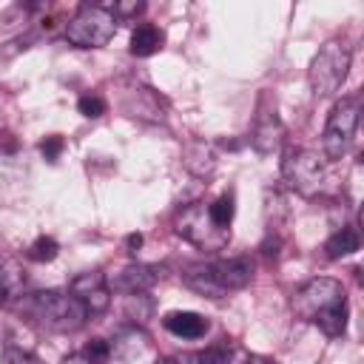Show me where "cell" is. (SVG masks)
<instances>
[{
	"label": "cell",
	"mask_w": 364,
	"mask_h": 364,
	"mask_svg": "<svg viewBox=\"0 0 364 364\" xmlns=\"http://www.w3.org/2000/svg\"><path fill=\"white\" fill-rule=\"evenodd\" d=\"M293 310L299 318L316 324L324 336L338 338L347 330V296L341 282L316 276L293 293Z\"/></svg>",
	"instance_id": "1"
},
{
	"label": "cell",
	"mask_w": 364,
	"mask_h": 364,
	"mask_svg": "<svg viewBox=\"0 0 364 364\" xmlns=\"http://www.w3.org/2000/svg\"><path fill=\"white\" fill-rule=\"evenodd\" d=\"M253 279V262L247 256H228L210 262H193L182 270V282L208 299H222L233 290L247 287Z\"/></svg>",
	"instance_id": "2"
},
{
	"label": "cell",
	"mask_w": 364,
	"mask_h": 364,
	"mask_svg": "<svg viewBox=\"0 0 364 364\" xmlns=\"http://www.w3.org/2000/svg\"><path fill=\"white\" fill-rule=\"evenodd\" d=\"M26 310L54 333H77L88 321V310L71 290H43L26 301Z\"/></svg>",
	"instance_id": "3"
},
{
	"label": "cell",
	"mask_w": 364,
	"mask_h": 364,
	"mask_svg": "<svg viewBox=\"0 0 364 364\" xmlns=\"http://www.w3.org/2000/svg\"><path fill=\"white\" fill-rule=\"evenodd\" d=\"M350 60H353V54H350L347 43H341V40L324 43L307 68V80H310L313 94L316 97H333L350 74Z\"/></svg>",
	"instance_id": "4"
},
{
	"label": "cell",
	"mask_w": 364,
	"mask_h": 364,
	"mask_svg": "<svg viewBox=\"0 0 364 364\" xmlns=\"http://www.w3.org/2000/svg\"><path fill=\"white\" fill-rule=\"evenodd\" d=\"M117 31V17L102 3H85L65 23V40L77 48H102Z\"/></svg>",
	"instance_id": "5"
},
{
	"label": "cell",
	"mask_w": 364,
	"mask_h": 364,
	"mask_svg": "<svg viewBox=\"0 0 364 364\" xmlns=\"http://www.w3.org/2000/svg\"><path fill=\"white\" fill-rule=\"evenodd\" d=\"M358 114H361V100L353 94V97H341L330 117H327V125H324V136H321V151L327 159H341L350 145H353V136H355V128H358Z\"/></svg>",
	"instance_id": "6"
},
{
	"label": "cell",
	"mask_w": 364,
	"mask_h": 364,
	"mask_svg": "<svg viewBox=\"0 0 364 364\" xmlns=\"http://www.w3.org/2000/svg\"><path fill=\"white\" fill-rule=\"evenodd\" d=\"M282 176L284 182L301 193V196H316L321 193L324 182H327V171L324 162L318 159V154L307 151V148H290L282 159Z\"/></svg>",
	"instance_id": "7"
},
{
	"label": "cell",
	"mask_w": 364,
	"mask_h": 364,
	"mask_svg": "<svg viewBox=\"0 0 364 364\" xmlns=\"http://www.w3.org/2000/svg\"><path fill=\"white\" fill-rule=\"evenodd\" d=\"M176 233L185 242H191V245H196L202 250H222L228 245V239H230L228 230H222V228H216L210 222L208 208L202 202H193V205H188V208L179 210V216H176Z\"/></svg>",
	"instance_id": "8"
},
{
	"label": "cell",
	"mask_w": 364,
	"mask_h": 364,
	"mask_svg": "<svg viewBox=\"0 0 364 364\" xmlns=\"http://www.w3.org/2000/svg\"><path fill=\"white\" fill-rule=\"evenodd\" d=\"M71 293L82 301V307L88 310V316H100L111 304V287H108V279H105L102 270H91V273L77 276L71 282Z\"/></svg>",
	"instance_id": "9"
},
{
	"label": "cell",
	"mask_w": 364,
	"mask_h": 364,
	"mask_svg": "<svg viewBox=\"0 0 364 364\" xmlns=\"http://www.w3.org/2000/svg\"><path fill=\"white\" fill-rule=\"evenodd\" d=\"M156 282H159V270H156L154 264H139V262H134V264H125L119 273H114V276L108 279V287L128 296V293H148Z\"/></svg>",
	"instance_id": "10"
},
{
	"label": "cell",
	"mask_w": 364,
	"mask_h": 364,
	"mask_svg": "<svg viewBox=\"0 0 364 364\" xmlns=\"http://www.w3.org/2000/svg\"><path fill=\"white\" fill-rule=\"evenodd\" d=\"M282 139H284V125H282V119L276 117V111H264V114L256 119V128H253V136H250L253 148H256L259 154H273V151L282 145Z\"/></svg>",
	"instance_id": "11"
},
{
	"label": "cell",
	"mask_w": 364,
	"mask_h": 364,
	"mask_svg": "<svg viewBox=\"0 0 364 364\" xmlns=\"http://www.w3.org/2000/svg\"><path fill=\"white\" fill-rule=\"evenodd\" d=\"M162 324H165V330L173 333L176 338H202V336L208 333V321H205L199 313H191V310L168 313Z\"/></svg>",
	"instance_id": "12"
},
{
	"label": "cell",
	"mask_w": 364,
	"mask_h": 364,
	"mask_svg": "<svg viewBox=\"0 0 364 364\" xmlns=\"http://www.w3.org/2000/svg\"><path fill=\"white\" fill-rule=\"evenodd\" d=\"M162 43H165V34L154 23H139L131 31V54L134 57H151L162 48Z\"/></svg>",
	"instance_id": "13"
},
{
	"label": "cell",
	"mask_w": 364,
	"mask_h": 364,
	"mask_svg": "<svg viewBox=\"0 0 364 364\" xmlns=\"http://www.w3.org/2000/svg\"><path fill=\"white\" fill-rule=\"evenodd\" d=\"M111 350H114V355H119L125 361H134V358H139L148 350V336L134 324V327H128V330H122L117 336V341L111 344Z\"/></svg>",
	"instance_id": "14"
},
{
	"label": "cell",
	"mask_w": 364,
	"mask_h": 364,
	"mask_svg": "<svg viewBox=\"0 0 364 364\" xmlns=\"http://www.w3.org/2000/svg\"><path fill=\"white\" fill-rule=\"evenodd\" d=\"M358 247H361V236H358L355 228H341V230H336V233L324 242L327 259H344V256L355 253Z\"/></svg>",
	"instance_id": "15"
},
{
	"label": "cell",
	"mask_w": 364,
	"mask_h": 364,
	"mask_svg": "<svg viewBox=\"0 0 364 364\" xmlns=\"http://www.w3.org/2000/svg\"><path fill=\"white\" fill-rule=\"evenodd\" d=\"M23 284H26V273H23V267H20L14 259L0 256V290L11 299V296H17V293L23 290Z\"/></svg>",
	"instance_id": "16"
},
{
	"label": "cell",
	"mask_w": 364,
	"mask_h": 364,
	"mask_svg": "<svg viewBox=\"0 0 364 364\" xmlns=\"http://www.w3.org/2000/svg\"><path fill=\"white\" fill-rule=\"evenodd\" d=\"M233 213H236L233 193H222V196H216V199L208 205V216H210V222H213L216 228H222V230H228V228H230Z\"/></svg>",
	"instance_id": "17"
},
{
	"label": "cell",
	"mask_w": 364,
	"mask_h": 364,
	"mask_svg": "<svg viewBox=\"0 0 364 364\" xmlns=\"http://www.w3.org/2000/svg\"><path fill=\"white\" fill-rule=\"evenodd\" d=\"M154 313V301L148 293H128L125 296V316L134 321V324H145Z\"/></svg>",
	"instance_id": "18"
},
{
	"label": "cell",
	"mask_w": 364,
	"mask_h": 364,
	"mask_svg": "<svg viewBox=\"0 0 364 364\" xmlns=\"http://www.w3.org/2000/svg\"><path fill=\"white\" fill-rule=\"evenodd\" d=\"M57 250H60L57 239H51V236H37V239L31 242V247H28V259H31V262H51V259L57 256Z\"/></svg>",
	"instance_id": "19"
},
{
	"label": "cell",
	"mask_w": 364,
	"mask_h": 364,
	"mask_svg": "<svg viewBox=\"0 0 364 364\" xmlns=\"http://www.w3.org/2000/svg\"><path fill=\"white\" fill-rule=\"evenodd\" d=\"M219 364H270L264 355L247 353L245 347H222V358Z\"/></svg>",
	"instance_id": "20"
},
{
	"label": "cell",
	"mask_w": 364,
	"mask_h": 364,
	"mask_svg": "<svg viewBox=\"0 0 364 364\" xmlns=\"http://www.w3.org/2000/svg\"><path fill=\"white\" fill-rule=\"evenodd\" d=\"M80 353H82L88 361H94V364H108V361H111V355H114L111 341H105V338H91Z\"/></svg>",
	"instance_id": "21"
},
{
	"label": "cell",
	"mask_w": 364,
	"mask_h": 364,
	"mask_svg": "<svg viewBox=\"0 0 364 364\" xmlns=\"http://www.w3.org/2000/svg\"><path fill=\"white\" fill-rule=\"evenodd\" d=\"M105 100L100 97V94H82L80 100H77V111L82 114V117H88V119H97V117H102L105 114Z\"/></svg>",
	"instance_id": "22"
},
{
	"label": "cell",
	"mask_w": 364,
	"mask_h": 364,
	"mask_svg": "<svg viewBox=\"0 0 364 364\" xmlns=\"http://www.w3.org/2000/svg\"><path fill=\"white\" fill-rule=\"evenodd\" d=\"M0 364H43L34 353H28V350H20V347H9V350H3V355H0Z\"/></svg>",
	"instance_id": "23"
},
{
	"label": "cell",
	"mask_w": 364,
	"mask_h": 364,
	"mask_svg": "<svg viewBox=\"0 0 364 364\" xmlns=\"http://www.w3.org/2000/svg\"><path fill=\"white\" fill-rule=\"evenodd\" d=\"M63 148H65V139H63L60 134H51V136H46V139L40 142V154H43L48 162H57L60 154H63Z\"/></svg>",
	"instance_id": "24"
},
{
	"label": "cell",
	"mask_w": 364,
	"mask_h": 364,
	"mask_svg": "<svg viewBox=\"0 0 364 364\" xmlns=\"http://www.w3.org/2000/svg\"><path fill=\"white\" fill-rule=\"evenodd\" d=\"M108 9H111V14L119 20V17H136V14L145 9V3L131 0V3H114V6H108Z\"/></svg>",
	"instance_id": "25"
},
{
	"label": "cell",
	"mask_w": 364,
	"mask_h": 364,
	"mask_svg": "<svg viewBox=\"0 0 364 364\" xmlns=\"http://www.w3.org/2000/svg\"><path fill=\"white\" fill-rule=\"evenodd\" d=\"M219 358H222V347H208V350L199 353L193 361H196V364H219Z\"/></svg>",
	"instance_id": "26"
},
{
	"label": "cell",
	"mask_w": 364,
	"mask_h": 364,
	"mask_svg": "<svg viewBox=\"0 0 364 364\" xmlns=\"http://www.w3.org/2000/svg\"><path fill=\"white\" fill-rule=\"evenodd\" d=\"M125 245H128V250H131V253H136V250L142 247V236H139V233H131V236L125 239Z\"/></svg>",
	"instance_id": "27"
},
{
	"label": "cell",
	"mask_w": 364,
	"mask_h": 364,
	"mask_svg": "<svg viewBox=\"0 0 364 364\" xmlns=\"http://www.w3.org/2000/svg\"><path fill=\"white\" fill-rule=\"evenodd\" d=\"M63 364H94V361H88L82 353H71L68 358H63Z\"/></svg>",
	"instance_id": "28"
},
{
	"label": "cell",
	"mask_w": 364,
	"mask_h": 364,
	"mask_svg": "<svg viewBox=\"0 0 364 364\" xmlns=\"http://www.w3.org/2000/svg\"><path fill=\"white\" fill-rule=\"evenodd\" d=\"M156 364H179V361H173V358H159Z\"/></svg>",
	"instance_id": "29"
},
{
	"label": "cell",
	"mask_w": 364,
	"mask_h": 364,
	"mask_svg": "<svg viewBox=\"0 0 364 364\" xmlns=\"http://www.w3.org/2000/svg\"><path fill=\"white\" fill-rule=\"evenodd\" d=\"M6 301H9V296H6L3 290H0V304H6Z\"/></svg>",
	"instance_id": "30"
}]
</instances>
